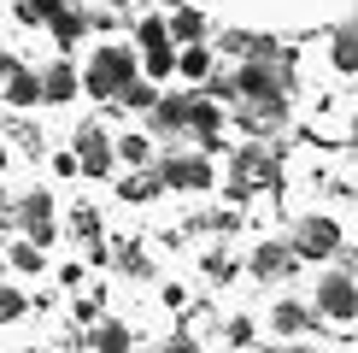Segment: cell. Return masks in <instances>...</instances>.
<instances>
[{
	"instance_id": "obj_1",
	"label": "cell",
	"mask_w": 358,
	"mask_h": 353,
	"mask_svg": "<svg viewBox=\"0 0 358 353\" xmlns=\"http://www.w3.org/2000/svg\"><path fill=\"white\" fill-rule=\"evenodd\" d=\"M77 83H83V95H94V100H117L129 83H136V48H124V41L94 48V59H88V71Z\"/></svg>"
},
{
	"instance_id": "obj_2",
	"label": "cell",
	"mask_w": 358,
	"mask_h": 353,
	"mask_svg": "<svg viewBox=\"0 0 358 353\" xmlns=\"http://www.w3.org/2000/svg\"><path fill=\"white\" fill-rule=\"evenodd\" d=\"M276 183V159L264 153V147H241V153L229 159V200L241 206V200H252L259 188H271Z\"/></svg>"
},
{
	"instance_id": "obj_3",
	"label": "cell",
	"mask_w": 358,
	"mask_h": 353,
	"mask_svg": "<svg viewBox=\"0 0 358 353\" xmlns=\"http://www.w3.org/2000/svg\"><path fill=\"white\" fill-rule=\"evenodd\" d=\"M12 218H18V230H24L29 247H48L53 235H59V224H53V195H48V188H29V195H18Z\"/></svg>"
},
{
	"instance_id": "obj_4",
	"label": "cell",
	"mask_w": 358,
	"mask_h": 353,
	"mask_svg": "<svg viewBox=\"0 0 358 353\" xmlns=\"http://www.w3.org/2000/svg\"><path fill=\"white\" fill-rule=\"evenodd\" d=\"M153 176H159V188H188V195H200V188H212V159H200V153H165Z\"/></svg>"
},
{
	"instance_id": "obj_5",
	"label": "cell",
	"mask_w": 358,
	"mask_h": 353,
	"mask_svg": "<svg viewBox=\"0 0 358 353\" xmlns=\"http://www.w3.org/2000/svg\"><path fill=\"white\" fill-rule=\"evenodd\" d=\"M311 312H323L335 324H352L358 318V277H347V271L317 277V306H311Z\"/></svg>"
},
{
	"instance_id": "obj_6",
	"label": "cell",
	"mask_w": 358,
	"mask_h": 353,
	"mask_svg": "<svg viewBox=\"0 0 358 353\" xmlns=\"http://www.w3.org/2000/svg\"><path fill=\"white\" fill-rule=\"evenodd\" d=\"M288 247H294V259H329V254H341V224L335 218H300Z\"/></svg>"
},
{
	"instance_id": "obj_7",
	"label": "cell",
	"mask_w": 358,
	"mask_h": 353,
	"mask_svg": "<svg viewBox=\"0 0 358 353\" xmlns=\"http://www.w3.org/2000/svg\"><path fill=\"white\" fill-rule=\"evenodd\" d=\"M71 159H77V171L83 176H112V136H106V130H100V124H83L77 130V147H71Z\"/></svg>"
},
{
	"instance_id": "obj_8",
	"label": "cell",
	"mask_w": 358,
	"mask_h": 353,
	"mask_svg": "<svg viewBox=\"0 0 358 353\" xmlns=\"http://www.w3.org/2000/svg\"><path fill=\"white\" fill-rule=\"evenodd\" d=\"M294 265H300V259H294V247H288V242H259V247H252V259H247V271L271 283V277H288Z\"/></svg>"
},
{
	"instance_id": "obj_9",
	"label": "cell",
	"mask_w": 358,
	"mask_h": 353,
	"mask_svg": "<svg viewBox=\"0 0 358 353\" xmlns=\"http://www.w3.org/2000/svg\"><path fill=\"white\" fill-rule=\"evenodd\" d=\"M188 136L200 141V147L223 136V106H217V100H206V95H200V100H188Z\"/></svg>"
},
{
	"instance_id": "obj_10",
	"label": "cell",
	"mask_w": 358,
	"mask_h": 353,
	"mask_svg": "<svg viewBox=\"0 0 358 353\" xmlns=\"http://www.w3.org/2000/svg\"><path fill=\"white\" fill-rule=\"evenodd\" d=\"M311 324H317V312L300 306V300H276V306H271V330H276V335H306Z\"/></svg>"
},
{
	"instance_id": "obj_11",
	"label": "cell",
	"mask_w": 358,
	"mask_h": 353,
	"mask_svg": "<svg viewBox=\"0 0 358 353\" xmlns=\"http://www.w3.org/2000/svg\"><path fill=\"white\" fill-rule=\"evenodd\" d=\"M0 100H12V106H36V100H41V77L24 71V65H12L6 83H0Z\"/></svg>"
},
{
	"instance_id": "obj_12",
	"label": "cell",
	"mask_w": 358,
	"mask_h": 353,
	"mask_svg": "<svg viewBox=\"0 0 358 353\" xmlns=\"http://www.w3.org/2000/svg\"><path fill=\"white\" fill-rule=\"evenodd\" d=\"M153 130H159V136H182V130H188V95H159Z\"/></svg>"
},
{
	"instance_id": "obj_13",
	"label": "cell",
	"mask_w": 358,
	"mask_h": 353,
	"mask_svg": "<svg viewBox=\"0 0 358 353\" xmlns=\"http://www.w3.org/2000/svg\"><path fill=\"white\" fill-rule=\"evenodd\" d=\"M77 71H71L65 65V59H59V65L53 71H41V100H53V106H65V100H77Z\"/></svg>"
},
{
	"instance_id": "obj_14",
	"label": "cell",
	"mask_w": 358,
	"mask_h": 353,
	"mask_svg": "<svg viewBox=\"0 0 358 353\" xmlns=\"http://www.w3.org/2000/svg\"><path fill=\"white\" fill-rule=\"evenodd\" d=\"M165 29H171V41H188V48H194V41H206V18L194 6H176L171 18H165Z\"/></svg>"
},
{
	"instance_id": "obj_15",
	"label": "cell",
	"mask_w": 358,
	"mask_h": 353,
	"mask_svg": "<svg viewBox=\"0 0 358 353\" xmlns=\"http://www.w3.org/2000/svg\"><path fill=\"white\" fill-rule=\"evenodd\" d=\"M129 347H136V335H129V324H117V318L94 324V353H129Z\"/></svg>"
},
{
	"instance_id": "obj_16",
	"label": "cell",
	"mask_w": 358,
	"mask_h": 353,
	"mask_svg": "<svg viewBox=\"0 0 358 353\" xmlns=\"http://www.w3.org/2000/svg\"><path fill=\"white\" fill-rule=\"evenodd\" d=\"M176 71H182L188 83H206V77H212V48H206V41L182 48V53H176Z\"/></svg>"
},
{
	"instance_id": "obj_17",
	"label": "cell",
	"mask_w": 358,
	"mask_h": 353,
	"mask_svg": "<svg viewBox=\"0 0 358 353\" xmlns=\"http://www.w3.org/2000/svg\"><path fill=\"white\" fill-rule=\"evenodd\" d=\"M48 29H53V41H59V48H77V41L88 36V18H83L77 6H65V12H59V18H53Z\"/></svg>"
},
{
	"instance_id": "obj_18",
	"label": "cell",
	"mask_w": 358,
	"mask_h": 353,
	"mask_svg": "<svg viewBox=\"0 0 358 353\" xmlns=\"http://www.w3.org/2000/svg\"><path fill=\"white\" fill-rule=\"evenodd\" d=\"M329 65H335V71H358V29H335Z\"/></svg>"
},
{
	"instance_id": "obj_19",
	"label": "cell",
	"mask_w": 358,
	"mask_h": 353,
	"mask_svg": "<svg viewBox=\"0 0 358 353\" xmlns=\"http://www.w3.org/2000/svg\"><path fill=\"white\" fill-rule=\"evenodd\" d=\"M159 195V176L153 171H129L124 183H117V200H153Z\"/></svg>"
},
{
	"instance_id": "obj_20",
	"label": "cell",
	"mask_w": 358,
	"mask_h": 353,
	"mask_svg": "<svg viewBox=\"0 0 358 353\" xmlns=\"http://www.w3.org/2000/svg\"><path fill=\"white\" fill-rule=\"evenodd\" d=\"M71 235L88 242V247H100V212L94 206H71Z\"/></svg>"
},
{
	"instance_id": "obj_21",
	"label": "cell",
	"mask_w": 358,
	"mask_h": 353,
	"mask_svg": "<svg viewBox=\"0 0 358 353\" xmlns=\"http://www.w3.org/2000/svg\"><path fill=\"white\" fill-rule=\"evenodd\" d=\"M12 12H18L24 24H53L59 12H65V0H18V6H12Z\"/></svg>"
},
{
	"instance_id": "obj_22",
	"label": "cell",
	"mask_w": 358,
	"mask_h": 353,
	"mask_svg": "<svg viewBox=\"0 0 358 353\" xmlns=\"http://www.w3.org/2000/svg\"><path fill=\"white\" fill-rule=\"evenodd\" d=\"M117 106H129V112H153V106H159V88L136 77V83L124 88V95H117Z\"/></svg>"
},
{
	"instance_id": "obj_23",
	"label": "cell",
	"mask_w": 358,
	"mask_h": 353,
	"mask_svg": "<svg viewBox=\"0 0 358 353\" xmlns=\"http://www.w3.org/2000/svg\"><path fill=\"white\" fill-rule=\"evenodd\" d=\"M112 153L117 159H124V165H147V159H153V141H147V136H117V147H112Z\"/></svg>"
},
{
	"instance_id": "obj_24",
	"label": "cell",
	"mask_w": 358,
	"mask_h": 353,
	"mask_svg": "<svg viewBox=\"0 0 358 353\" xmlns=\"http://www.w3.org/2000/svg\"><path fill=\"white\" fill-rule=\"evenodd\" d=\"M136 41H141V53L171 48V29H165V18H141V24H136Z\"/></svg>"
},
{
	"instance_id": "obj_25",
	"label": "cell",
	"mask_w": 358,
	"mask_h": 353,
	"mask_svg": "<svg viewBox=\"0 0 358 353\" xmlns=\"http://www.w3.org/2000/svg\"><path fill=\"white\" fill-rule=\"evenodd\" d=\"M12 271H24V277H36L41 271V247H29V242H12Z\"/></svg>"
},
{
	"instance_id": "obj_26",
	"label": "cell",
	"mask_w": 358,
	"mask_h": 353,
	"mask_svg": "<svg viewBox=\"0 0 358 353\" xmlns=\"http://www.w3.org/2000/svg\"><path fill=\"white\" fill-rule=\"evenodd\" d=\"M141 59H147V77H153V83L176 71V48H153V53H141Z\"/></svg>"
},
{
	"instance_id": "obj_27",
	"label": "cell",
	"mask_w": 358,
	"mask_h": 353,
	"mask_svg": "<svg viewBox=\"0 0 358 353\" xmlns=\"http://www.w3.org/2000/svg\"><path fill=\"white\" fill-rule=\"evenodd\" d=\"M24 312H29L24 294H18V289H0V318H24Z\"/></svg>"
},
{
	"instance_id": "obj_28",
	"label": "cell",
	"mask_w": 358,
	"mask_h": 353,
	"mask_svg": "<svg viewBox=\"0 0 358 353\" xmlns=\"http://www.w3.org/2000/svg\"><path fill=\"white\" fill-rule=\"evenodd\" d=\"M12 136H18L24 153H41V130H36V124H12Z\"/></svg>"
},
{
	"instance_id": "obj_29",
	"label": "cell",
	"mask_w": 358,
	"mask_h": 353,
	"mask_svg": "<svg viewBox=\"0 0 358 353\" xmlns=\"http://www.w3.org/2000/svg\"><path fill=\"white\" fill-rule=\"evenodd\" d=\"M229 342H235V347L252 342V318H235V324H229Z\"/></svg>"
},
{
	"instance_id": "obj_30",
	"label": "cell",
	"mask_w": 358,
	"mask_h": 353,
	"mask_svg": "<svg viewBox=\"0 0 358 353\" xmlns=\"http://www.w3.org/2000/svg\"><path fill=\"white\" fill-rule=\"evenodd\" d=\"M165 353H200V347H194L188 335H176V342H165Z\"/></svg>"
},
{
	"instance_id": "obj_31",
	"label": "cell",
	"mask_w": 358,
	"mask_h": 353,
	"mask_svg": "<svg viewBox=\"0 0 358 353\" xmlns=\"http://www.w3.org/2000/svg\"><path fill=\"white\" fill-rule=\"evenodd\" d=\"M12 65H18V59H12L6 48H0V83H6V71H12Z\"/></svg>"
},
{
	"instance_id": "obj_32",
	"label": "cell",
	"mask_w": 358,
	"mask_h": 353,
	"mask_svg": "<svg viewBox=\"0 0 358 353\" xmlns=\"http://www.w3.org/2000/svg\"><path fill=\"white\" fill-rule=\"evenodd\" d=\"M271 353H317V347H294V342H288V347H271Z\"/></svg>"
},
{
	"instance_id": "obj_33",
	"label": "cell",
	"mask_w": 358,
	"mask_h": 353,
	"mask_svg": "<svg viewBox=\"0 0 358 353\" xmlns=\"http://www.w3.org/2000/svg\"><path fill=\"white\" fill-rule=\"evenodd\" d=\"M106 6H136V0H106Z\"/></svg>"
},
{
	"instance_id": "obj_34",
	"label": "cell",
	"mask_w": 358,
	"mask_h": 353,
	"mask_svg": "<svg viewBox=\"0 0 358 353\" xmlns=\"http://www.w3.org/2000/svg\"><path fill=\"white\" fill-rule=\"evenodd\" d=\"M0 171H6V147H0Z\"/></svg>"
},
{
	"instance_id": "obj_35",
	"label": "cell",
	"mask_w": 358,
	"mask_h": 353,
	"mask_svg": "<svg viewBox=\"0 0 358 353\" xmlns=\"http://www.w3.org/2000/svg\"><path fill=\"white\" fill-rule=\"evenodd\" d=\"M352 141H358V118H352Z\"/></svg>"
},
{
	"instance_id": "obj_36",
	"label": "cell",
	"mask_w": 358,
	"mask_h": 353,
	"mask_svg": "<svg viewBox=\"0 0 358 353\" xmlns=\"http://www.w3.org/2000/svg\"><path fill=\"white\" fill-rule=\"evenodd\" d=\"M0 206H6V188H0Z\"/></svg>"
},
{
	"instance_id": "obj_37",
	"label": "cell",
	"mask_w": 358,
	"mask_h": 353,
	"mask_svg": "<svg viewBox=\"0 0 358 353\" xmlns=\"http://www.w3.org/2000/svg\"><path fill=\"white\" fill-rule=\"evenodd\" d=\"M352 29H358V24H352Z\"/></svg>"
}]
</instances>
